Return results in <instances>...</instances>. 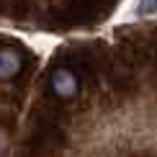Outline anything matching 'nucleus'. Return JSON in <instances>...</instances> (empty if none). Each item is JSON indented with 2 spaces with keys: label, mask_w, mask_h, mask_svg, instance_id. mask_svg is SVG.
<instances>
[{
  "label": "nucleus",
  "mask_w": 157,
  "mask_h": 157,
  "mask_svg": "<svg viewBox=\"0 0 157 157\" xmlns=\"http://www.w3.org/2000/svg\"><path fill=\"white\" fill-rule=\"evenodd\" d=\"M3 147H5V134L0 132V149H3Z\"/></svg>",
  "instance_id": "obj_2"
},
{
  "label": "nucleus",
  "mask_w": 157,
  "mask_h": 157,
  "mask_svg": "<svg viewBox=\"0 0 157 157\" xmlns=\"http://www.w3.org/2000/svg\"><path fill=\"white\" fill-rule=\"evenodd\" d=\"M139 16H157V0H136Z\"/></svg>",
  "instance_id": "obj_1"
}]
</instances>
